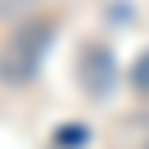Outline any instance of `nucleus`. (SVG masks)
Listing matches in <instances>:
<instances>
[{"label": "nucleus", "instance_id": "obj_1", "mask_svg": "<svg viewBox=\"0 0 149 149\" xmlns=\"http://www.w3.org/2000/svg\"><path fill=\"white\" fill-rule=\"evenodd\" d=\"M132 79H136V88H140V92H149V53L136 61V74H132Z\"/></svg>", "mask_w": 149, "mask_h": 149}]
</instances>
